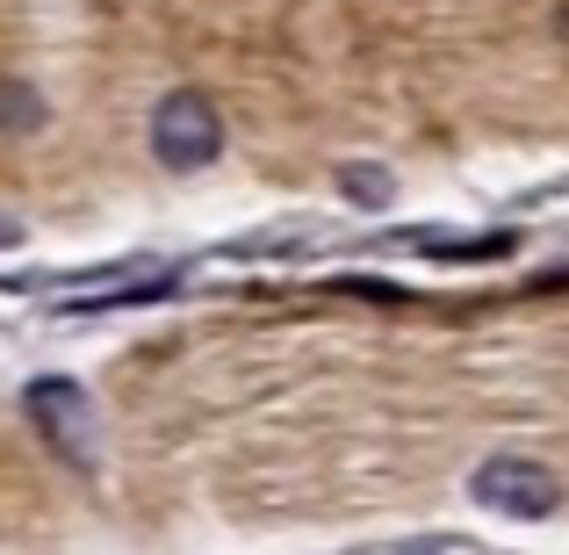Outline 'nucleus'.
Segmentation results:
<instances>
[{"mask_svg":"<svg viewBox=\"0 0 569 555\" xmlns=\"http://www.w3.org/2000/svg\"><path fill=\"white\" fill-rule=\"evenodd\" d=\"M152 152L167 174H202L223 159V116L209 95H194V87H173L167 101L152 109Z\"/></svg>","mask_w":569,"mask_h":555,"instance_id":"nucleus-1","label":"nucleus"},{"mask_svg":"<svg viewBox=\"0 0 569 555\" xmlns=\"http://www.w3.org/2000/svg\"><path fill=\"white\" fill-rule=\"evenodd\" d=\"M476 498L505 519H548L562 505V476L548 462H527V455H490L476 469Z\"/></svg>","mask_w":569,"mask_h":555,"instance_id":"nucleus-2","label":"nucleus"},{"mask_svg":"<svg viewBox=\"0 0 569 555\" xmlns=\"http://www.w3.org/2000/svg\"><path fill=\"white\" fill-rule=\"evenodd\" d=\"M29 418H37V433L72 469H94V397H87L80 383H66V375L29 383Z\"/></svg>","mask_w":569,"mask_h":555,"instance_id":"nucleus-3","label":"nucleus"},{"mask_svg":"<svg viewBox=\"0 0 569 555\" xmlns=\"http://www.w3.org/2000/svg\"><path fill=\"white\" fill-rule=\"evenodd\" d=\"M0 130H14V138L43 130V95L29 80H0Z\"/></svg>","mask_w":569,"mask_h":555,"instance_id":"nucleus-4","label":"nucleus"},{"mask_svg":"<svg viewBox=\"0 0 569 555\" xmlns=\"http://www.w3.org/2000/svg\"><path fill=\"white\" fill-rule=\"evenodd\" d=\"M339 188H347V202H361V209H389V195H397V181H389L382 167H368V159L339 167Z\"/></svg>","mask_w":569,"mask_h":555,"instance_id":"nucleus-5","label":"nucleus"},{"mask_svg":"<svg viewBox=\"0 0 569 555\" xmlns=\"http://www.w3.org/2000/svg\"><path fill=\"white\" fill-rule=\"evenodd\" d=\"M167 296H173V275H138V281L109 289L101 304H87V310H138V304H167Z\"/></svg>","mask_w":569,"mask_h":555,"instance_id":"nucleus-6","label":"nucleus"}]
</instances>
